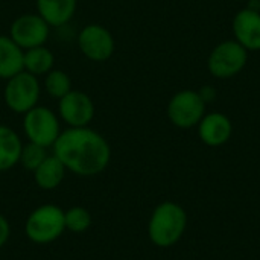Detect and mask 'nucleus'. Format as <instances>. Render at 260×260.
<instances>
[{
  "label": "nucleus",
  "instance_id": "f257e3e1",
  "mask_svg": "<svg viewBox=\"0 0 260 260\" xmlns=\"http://www.w3.org/2000/svg\"><path fill=\"white\" fill-rule=\"evenodd\" d=\"M53 155L64 168L79 177H93L104 172L111 160V148L98 131L81 126L61 131L53 143Z\"/></svg>",
  "mask_w": 260,
  "mask_h": 260
},
{
  "label": "nucleus",
  "instance_id": "f03ea898",
  "mask_svg": "<svg viewBox=\"0 0 260 260\" xmlns=\"http://www.w3.org/2000/svg\"><path fill=\"white\" fill-rule=\"evenodd\" d=\"M187 225V215L184 209L172 201H165L158 204L148 224V236L151 242L160 248H168L175 245Z\"/></svg>",
  "mask_w": 260,
  "mask_h": 260
},
{
  "label": "nucleus",
  "instance_id": "7ed1b4c3",
  "mask_svg": "<svg viewBox=\"0 0 260 260\" xmlns=\"http://www.w3.org/2000/svg\"><path fill=\"white\" fill-rule=\"evenodd\" d=\"M64 232V210L55 204L38 206L29 213L24 222V233L27 239L37 245L55 242Z\"/></svg>",
  "mask_w": 260,
  "mask_h": 260
},
{
  "label": "nucleus",
  "instance_id": "20e7f679",
  "mask_svg": "<svg viewBox=\"0 0 260 260\" xmlns=\"http://www.w3.org/2000/svg\"><path fill=\"white\" fill-rule=\"evenodd\" d=\"M41 85L38 78L26 70L9 78L5 85V102L8 108L17 114H24L38 105Z\"/></svg>",
  "mask_w": 260,
  "mask_h": 260
},
{
  "label": "nucleus",
  "instance_id": "39448f33",
  "mask_svg": "<svg viewBox=\"0 0 260 260\" xmlns=\"http://www.w3.org/2000/svg\"><path fill=\"white\" fill-rule=\"evenodd\" d=\"M248 61V50L236 40L219 43L209 55L207 69L218 79H229L239 75Z\"/></svg>",
  "mask_w": 260,
  "mask_h": 260
},
{
  "label": "nucleus",
  "instance_id": "423d86ee",
  "mask_svg": "<svg viewBox=\"0 0 260 260\" xmlns=\"http://www.w3.org/2000/svg\"><path fill=\"white\" fill-rule=\"evenodd\" d=\"M23 116V129L27 140L44 148L53 146L58 136L61 134L58 116L43 105L34 107Z\"/></svg>",
  "mask_w": 260,
  "mask_h": 260
},
{
  "label": "nucleus",
  "instance_id": "0eeeda50",
  "mask_svg": "<svg viewBox=\"0 0 260 260\" xmlns=\"http://www.w3.org/2000/svg\"><path fill=\"white\" fill-rule=\"evenodd\" d=\"M206 114V102L195 90L175 93L168 104V117L172 125L187 129L197 126Z\"/></svg>",
  "mask_w": 260,
  "mask_h": 260
},
{
  "label": "nucleus",
  "instance_id": "6e6552de",
  "mask_svg": "<svg viewBox=\"0 0 260 260\" xmlns=\"http://www.w3.org/2000/svg\"><path fill=\"white\" fill-rule=\"evenodd\" d=\"M78 46L85 58L96 62H104L110 59L116 49V43L111 32L98 23L87 24L79 32Z\"/></svg>",
  "mask_w": 260,
  "mask_h": 260
},
{
  "label": "nucleus",
  "instance_id": "1a4fd4ad",
  "mask_svg": "<svg viewBox=\"0 0 260 260\" xmlns=\"http://www.w3.org/2000/svg\"><path fill=\"white\" fill-rule=\"evenodd\" d=\"M49 32L50 26L38 14H23L17 17L9 27V37L23 50L44 46Z\"/></svg>",
  "mask_w": 260,
  "mask_h": 260
},
{
  "label": "nucleus",
  "instance_id": "9d476101",
  "mask_svg": "<svg viewBox=\"0 0 260 260\" xmlns=\"http://www.w3.org/2000/svg\"><path fill=\"white\" fill-rule=\"evenodd\" d=\"M58 113L62 122L70 128L88 126L94 117V104L87 93L72 90L59 99Z\"/></svg>",
  "mask_w": 260,
  "mask_h": 260
},
{
  "label": "nucleus",
  "instance_id": "9b49d317",
  "mask_svg": "<svg viewBox=\"0 0 260 260\" xmlns=\"http://www.w3.org/2000/svg\"><path fill=\"white\" fill-rule=\"evenodd\" d=\"M235 40L248 52L260 50V11L241 9L233 18Z\"/></svg>",
  "mask_w": 260,
  "mask_h": 260
},
{
  "label": "nucleus",
  "instance_id": "f8f14e48",
  "mask_svg": "<svg viewBox=\"0 0 260 260\" xmlns=\"http://www.w3.org/2000/svg\"><path fill=\"white\" fill-rule=\"evenodd\" d=\"M233 125L232 120L222 113L204 114L198 123V136L201 142L207 146L216 148L227 143L232 137Z\"/></svg>",
  "mask_w": 260,
  "mask_h": 260
},
{
  "label": "nucleus",
  "instance_id": "ddd939ff",
  "mask_svg": "<svg viewBox=\"0 0 260 260\" xmlns=\"http://www.w3.org/2000/svg\"><path fill=\"white\" fill-rule=\"evenodd\" d=\"M35 5L38 15L50 27H59L73 18L78 0H35Z\"/></svg>",
  "mask_w": 260,
  "mask_h": 260
},
{
  "label": "nucleus",
  "instance_id": "4468645a",
  "mask_svg": "<svg viewBox=\"0 0 260 260\" xmlns=\"http://www.w3.org/2000/svg\"><path fill=\"white\" fill-rule=\"evenodd\" d=\"M24 50L17 46L9 35H0V79H9L24 70Z\"/></svg>",
  "mask_w": 260,
  "mask_h": 260
},
{
  "label": "nucleus",
  "instance_id": "2eb2a0df",
  "mask_svg": "<svg viewBox=\"0 0 260 260\" xmlns=\"http://www.w3.org/2000/svg\"><path fill=\"white\" fill-rule=\"evenodd\" d=\"M66 171L67 169L58 160V157L52 154L47 155L44 161L34 171V181L43 190H53L62 183Z\"/></svg>",
  "mask_w": 260,
  "mask_h": 260
},
{
  "label": "nucleus",
  "instance_id": "dca6fc26",
  "mask_svg": "<svg viewBox=\"0 0 260 260\" xmlns=\"http://www.w3.org/2000/svg\"><path fill=\"white\" fill-rule=\"evenodd\" d=\"M23 142L9 126L0 125V172L12 169L20 161Z\"/></svg>",
  "mask_w": 260,
  "mask_h": 260
},
{
  "label": "nucleus",
  "instance_id": "f3484780",
  "mask_svg": "<svg viewBox=\"0 0 260 260\" xmlns=\"http://www.w3.org/2000/svg\"><path fill=\"white\" fill-rule=\"evenodd\" d=\"M53 64H55V56L44 46H38V47L24 50L23 67L26 72L35 75L37 78L47 75L53 69Z\"/></svg>",
  "mask_w": 260,
  "mask_h": 260
},
{
  "label": "nucleus",
  "instance_id": "a211bd4d",
  "mask_svg": "<svg viewBox=\"0 0 260 260\" xmlns=\"http://www.w3.org/2000/svg\"><path fill=\"white\" fill-rule=\"evenodd\" d=\"M44 90L50 98L59 101L72 91V79L66 72L52 69L44 78Z\"/></svg>",
  "mask_w": 260,
  "mask_h": 260
},
{
  "label": "nucleus",
  "instance_id": "6ab92c4d",
  "mask_svg": "<svg viewBox=\"0 0 260 260\" xmlns=\"http://www.w3.org/2000/svg\"><path fill=\"white\" fill-rule=\"evenodd\" d=\"M91 215L85 207L75 206L64 212V225L67 232L84 233L91 227Z\"/></svg>",
  "mask_w": 260,
  "mask_h": 260
},
{
  "label": "nucleus",
  "instance_id": "aec40b11",
  "mask_svg": "<svg viewBox=\"0 0 260 260\" xmlns=\"http://www.w3.org/2000/svg\"><path fill=\"white\" fill-rule=\"evenodd\" d=\"M47 148L44 146H40L37 143H32V142H27L26 145H23V149H21V154H20V161L21 166L30 172H34L43 161L44 158L47 157Z\"/></svg>",
  "mask_w": 260,
  "mask_h": 260
},
{
  "label": "nucleus",
  "instance_id": "412c9836",
  "mask_svg": "<svg viewBox=\"0 0 260 260\" xmlns=\"http://www.w3.org/2000/svg\"><path fill=\"white\" fill-rule=\"evenodd\" d=\"M9 236H11V225L8 219L0 213V248L9 241Z\"/></svg>",
  "mask_w": 260,
  "mask_h": 260
},
{
  "label": "nucleus",
  "instance_id": "4be33fe9",
  "mask_svg": "<svg viewBox=\"0 0 260 260\" xmlns=\"http://www.w3.org/2000/svg\"><path fill=\"white\" fill-rule=\"evenodd\" d=\"M198 93H200L201 99H203L206 104H209V102L215 101V98H216V90H215L213 87H210V85H204V87H201V90H200Z\"/></svg>",
  "mask_w": 260,
  "mask_h": 260
}]
</instances>
